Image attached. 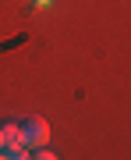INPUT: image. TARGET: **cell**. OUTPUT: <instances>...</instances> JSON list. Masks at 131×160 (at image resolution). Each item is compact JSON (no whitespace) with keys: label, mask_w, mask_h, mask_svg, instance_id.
Returning <instances> with one entry per match:
<instances>
[{"label":"cell","mask_w":131,"mask_h":160,"mask_svg":"<svg viewBox=\"0 0 131 160\" xmlns=\"http://www.w3.org/2000/svg\"><path fill=\"white\" fill-rule=\"evenodd\" d=\"M0 160H32L29 149H18V153H0Z\"/></svg>","instance_id":"cell-4"},{"label":"cell","mask_w":131,"mask_h":160,"mask_svg":"<svg viewBox=\"0 0 131 160\" xmlns=\"http://www.w3.org/2000/svg\"><path fill=\"white\" fill-rule=\"evenodd\" d=\"M32 160H60V157L53 153V149H46V146H43V149H35V157H32Z\"/></svg>","instance_id":"cell-3"},{"label":"cell","mask_w":131,"mask_h":160,"mask_svg":"<svg viewBox=\"0 0 131 160\" xmlns=\"http://www.w3.org/2000/svg\"><path fill=\"white\" fill-rule=\"evenodd\" d=\"M53 4V0H35V7H50Z\"/></svg>","instance_id":"cell-5"},{"label":"cell","mask_w":131,"mask_h":160,"mask_svg":"<svg viewBox=\"0 0 131 160\" xmlns=\"http://www.w3.org/2000/svg\"><path fill=\"white\" fill-rule=\"evenodd\" d=\"M18 149H25L21 125H14V121H4V125H0V153H18Z\"/></svg>","instance_id":"cell-2"},{"label":"cell","mask_w":131,"mask_h":160,"mask_svg":"<svg viewBox=\"0 0 131 160\" xmlns=\"http://www.w3.org/2000/svg\"><path fill=\"white\" fill-rule=\"evenodd\" d=\"M21 135H25V149H43L50 142V125L43 118H29L21 121Z\"/></svg>","instance_id":"cell-1"}]
</instances>
